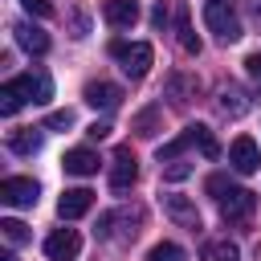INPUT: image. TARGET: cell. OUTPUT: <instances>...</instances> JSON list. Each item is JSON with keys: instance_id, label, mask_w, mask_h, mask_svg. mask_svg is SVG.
Returning a JSON list of instances; mask_svg holds the SVG:
<instances>
[{"instance_id": "6da1fadb", "label": "cell", "mask_w": 261, "mask_h": 261, "mask_svg": "<svg viewBox=\"0 0 261 261\" xmlns=\"http://www.w3.org/2000/svg\"><path fill=\"white\" fill-rule=\"evenodd\" d=\"M204 24L216 33V41L232 45L241 41V20L232 12V0H204Z\"/></svg>"}, {"instance_id": "7a4b0ae2", "label": "cell", "mask_w": 261, "mask_h": 261, "mask_svg": "<svg viewBox=\"0 0 261 261\" xmlns=\"http://www.w3.org/2000/svg\"><path fill=\"white\" fill-rule=\"evenodd\" d=\"M110 53L122 61V73L126 77H147V69H151V61H155V49L147 45V41H114L110 45Z\"/></svg>"}, {"instance_id": "3957f363", "label": "cell", "mask_w": 261, "mask_h": 261, "mask_svg": "<svg viewBox=\"0 0 261 261\" xmlns=\"http://www.w3.org/2000/svg\"><path fill=\"white\" fill-rule=\"evenodd\" d=\"M37 196H41V188H37V179H29V175H8V179L0 184V200H4L8 208H33Z\"/></svg>"}, {"instance_id": "277c9868", "label": "cell", "mask_w": 261, "mask_h": 261, "mask_svg": "<svg viewBox=\"0 0 261 261\" xmlns=\"http://www.w3.org/2000/svg\"><path fill=\"white\" fill-rule=\"evenodd\" d=\"M77 253H82L77 228H53V232L45 237V257H49V261H73Z\"/></svg>"}, {"instance_id": "5b68a950", "label": "cell", "mask_w": 261, "mask_h": 261, "mask_svg": "<svg viewBox=\"0 0 261 261\" xmlns=\"http://www.w3.org/2000/svg\"><path fill=\"white\" fill-rule=\"evenodd\" d=\"M228 163H232L237 175H253V171L261 167V151H257V143H253L249 135H237L232 147H228Z\"/></svg>"}, {"instance_id": "8992f818", "label": "cell", "mask_w": 261, "mask_h": 261, "mask_svg": "<svg viewBox=\"0 0 261 261\" xmlns=\"http://www.w3.org/2000/svg\"><path fill=\"white\" fill-rule=\"evenodd\" d=\"M216 204H220V216H224V220H249V216L257 212V192H249V188H232V192L220 196Z\"/></svg>"}, {"instance_id": "52a82bcc", "label": "cell", "mask_w": 261, "mask_h": 261, "mask_svg": "<svg viewBox=\"0 0 261 261\" xmlns=\"http://www.w3.org/2000/svg\"><path fill=\"white\" fill-rule=\"evenodd\" d=\"M135 179H139V163H135L130 147H118L114 151V163H110V188L114 192H126Z\"/></svg>"}, {"instance_id": "ba28073f", "label": "cell", "mask_w": 261, "mask_h": 261, "mask_svg": "<svg viewBox=\"0 0 261 261\" xmlns=\"http://www.w3.org/2000/svg\"><path fill=\"white\" fill-rule=\"evenodd\" d=\"M94 208V192L90 188H69V192H61V200H57V216L61 220H77V216H86Z\"/></svg>"}, {"instance_id": "9c48e42d", "label": "cell", "mask_w": 261, "mask_h": 261, "mask_svg": "<svg viewBox=\"0 0 261 261\" xmlns=\"http://www.w3.org/2000/svg\"><path fill=\"white\" fill-rule=\"evenodd\" d=\"M163 212L179 224V228H200V212H196V204L188 200V196H179V192H171V196H163Z\"/></svg>"}, {"instance_id": "30bf717a", "label": "cell", "mask_w": 261, "mask_h": 261, "mask_svg": "<svg viewBox=\"0 0 261 261\" xmlns=\"http://www.w3.org/2000/svg\"><path fill=\"white\" fill-rule=\"evenodd\" d=\"M24 102H33V94H29V77L20 73V77H8L4 86H0V114H16Z\"/></svg>"}, {"instance_id": "8fae6325", "label": "cell", "mask_w": 261, "mask_h": 261, "mask_svg": "<svg viewBox=\"0 0 261 261\" xmlns=\"http://www.w3.org/2000/svg\"><path fill=\"white\" fill-rule=\"evenodd\" d=\"M86 102H90L94 110H118V106H122V90H118L114 82H90V86H86Z\"/></svg>"}, {"instance_id": "7c38bea8", "label": "cell", "mask_w": 261, "mask_h": 261, "mask_svg": "<svg viewBox=\"0 0 261 261\" xmlns=\"http://www.w3.org/2000/svg\"><path fill=\"white\" fill-rule=\"evenodd\" d=\"M102 16L114 29H130L139 20V0H102Z\"/></svg>"}, {"instance_id": "4fadbf2b", "label": "cell", "mask_w": 261, "mask_h": 261, "mask_svg": "<svg viewBox=\"0 0 261 261\" xmlns=\"http://www.w3.org/2000/svg\"><path fill=\"white\" fill-rule=\"evenodd\" d=\"M98 163H102V159H98L90 147H73V151H65V159H61V167H65L69 175H94Z\"/></svg>"}, {"instance_id": "5bb4252c", "label": "cell", "mask_w": 261, "mask_h": 261, "mask_svg": "<svg viewBox=\"0 0 261 261\" xmlns=\"http://www.w3.org/2000/svg\"><path fill=\"white\" fill-rule=\"evenodd\" d=\"M12 33H16V45H20V49H29V53H37V57L49 49V33H45V29H37V24H16Z\"/></svg>"}, {"instance_id": "9a60e30c", "label": "cell", "mask_w": 261, "mask_h": 261, "mask_svg": "<svg viewBox=\"0 0 261 261\" xmlns=\"http://www.w3.org/2000/svg\"><path fill=\"white\" fill-rule=\"evenodd\" d=\"M249 106H253V98H249L241 86H224V90H220V114H228V118H241Z\"/></svg>"}, {"instance_id": "2e32d148", "label": "cell", "mask_w": 261, "mask_h": 261, "mask_svg": "<svg viewBox=\"0 0 261 261\" xmlns=\"http://www.w3.org/2000/svg\"><path fill=\"white\" fill-rule=\"evenodd\" d=\"M8 151H16V155H37V151H41V130H33V126L8 130Z\"/></svg>"}, {"instance_id": "e0dca14e", "label": "cell", "mask_w": 261, "mask_h": 261, "mask_svg": "<svg viewBox=\"0 0 261 261\" xmlns=\"http://www.w3.org/2000/svg\"><path fill=\"white\" fill-rule=\"evenodd\" d=\"M184 135H188V143H192V147H200V155H204V159H216V155H220V147H216V139H212V130H208L204 122L184 126Z\"/></svg>"}, {"instance_id": "ac0fdd59", "label": "cell", "mask_w": 261, "mask_h": 261, "mask_svg": "<svg viewBox=\"0 0 261 261\" xmlns=\"http://www.w3.org/2000/svg\"><path fill=\"white\" fill-rule=\"evenodd\" d=\"M130 130H135L139 139H155V135L163 130V114H159V106H147V110L130 122Z\"/></svg>"}, {"instance_id": "d6986e66", "label": "cell", "mask_w": 261, "mask_h": 261, "mask_svg": "<svg viewBox=\"0 0 261 261\" xmlns=\"http://www.w3.org/2000/svg\"><path fill=\"white\" fill-rule=\"evenodd\" d=\"M196 90H200V82L188 77V73H171V77H167V94H171L179 106H184L188 98H196Z\"/></svg>"}, {"instance_id": "ffe728a7", "label": "cell", "mask_w": 261, "mask_h": 261, "mask_svg": "<svg viewBox=\"0 0 261 261\" xmlns=\"http://www.w3.org/2000/svg\"><path fill=\"white\" fill-rule=\"evenodd\" d=\"M24 77H29V94H33V102L45 106V102L53 98V82H49V73H45V69H33V73H24Z\"/></svg>"}, {"instance_id": "44dd1931", "label": "cell", "mask_w": 261, "mask_h": 261, "mask_svg": "<svg viewBox=\"0 0 261 261\" xmlns=\"http://www.w3.org/2000/svg\"><path fill=\"white\" fill-rule=\"evenodd\" d=\"M175 33H179V45H184V53H200V49H204V45H200V37L192 33L188 8H179V16H175Z\"/></svg>"}, {"instance_id": "7402d4cb", "label": "cell", "mask_w": 261, "mask_h": 261, "mask_svg": "<svg viewBox=\"0 0 261 261\" xmlns=\"http://www.w3.org/2000/svg\"><path fill=\"white\" fill-rule=\"evenodd\" d=\"M204 261H241V249L232 241H208L204 245Z\"/></svg>"}, {"instance_id": "603a6c76", "label": "cell", "mask_w": 261, "mask_h": 261, "mask_svg": "<svg viewBox=\"0 0 261 261\" xmlns=\"http://www.w3.org/2000/svg\"><path fill=\"white\" fill-rule=\"evenodd\" d=\"M147 261H184V249L171 245V241H159V245L147 253Z\"/></svg>"}, {"instance_id": "cb8c5ba5", "label": "cell", "mask_w": 261, "mask_h": 261, "mask_svg": "<svg viewBox=\"0 0 261 261\" xmlns=\"http://www.w3.org/2000/svg\"><path fill=\"white\" fill-rule=\"evenodd\" d=\"M0 232L12 241V245H24L33 232H29V224H20V220H0Z\"/></svg>"}, {"instance_id": "d4e9b609", "label": "cell", "mask_w": 261, "mask_h": 261, "mask_svg": "<svg viewBox=\"0 0 261 261\" xmlns=\"http://www.w3.org/2000/svg\"><path fill=\"white\" fill-rule=\"evenodd\" d=\"M192 175V163L188 159H171L167 167H163V179H171V184H179V179H188Z\"/></svg>"}, {"instance_id": "484cf974", "label": "cell", "mask_w": 261, "mask_h": 261, "mask_svg": "<svg viewBox=\"0 0 261 261\" xmlns=\"http://www.w3.org/2000/svg\"><path fill=\"white\" fill-rule=\"evenodd\" d=\"M204 188H208V196H216V200H220V196H228V192H232V179H228L224 171H216V175H208V184H204Z\"/></svg>"}, {"instance_id": "4316f807", "label": "cell", "mask_w": 261, "mask_h": 261, "mask_svg": "<svg viewBox=\"0 0 261 261\" xmlns=\"http://www.w3.org/2000/svg\"><path fill=\"white\" fill-rule=\"evenodd\" d=\"M20 8H24L29 16H37V20H49V16H53V4H49V0H20Z\"/></svg>"}, {"instance_id": "83f0119b", "label": "cell", "mask_w": 261, "mask_h": 261, "mask_svg": "<svg viewBox=\"0 0 261 261\" xmlns=\"http://www.w3.org/2000/svg\"><path fill=\"white\" fill-rule=\"evenodd\" d=\"M45 126H49V130H65V126H73V110H53V114L45 118Z\"/></svg>"}, {"instance_id": "f1b7e54d", "label": "cell", "mask_w": 261, "mask_h": 261, "mask_svg": "<svg viewBox=\"0 0 261 261\" xmlns=\"http://www.w3.org/2000/svg\"><path fill=\"white\" fill-rule=\"evenodd\" d=\"M245 73H249L253 82H261V53H249V57H245Z\"/></svg>"}, {"instance_id": "f546056e", "label": "cell", "mask_w": 261, "mask_h": 261, "mask_svg": "<svg viewBox=\"0 0 261 261\" xmlns=\"http://www.w3.org/2000/svg\"><path fill=\"white\" fill-rule=\"evenodd\" d=\"M151 24H155V29H163V24H167V4H163V0L151 8Z\"/></svg>"}, {"instance_id": "4dcf8cb0", "label": "cell", "mask_w": 261, "mask_h": 261, "mask_svg": "<svg viewBox=\"0 0 261 261\" xmlns=\"http://www.w3.org/2000/svg\"><path fill=\"white\" fill-rule=\"evenodd\" d=\"M86 135H90V139H106V135H110V122H90Z\"/></svg>"}, {"instance_id": "1f68e13d", "label": "cell", "mask_w": 261, "mask_h": 261, "mask_svg": "<svg viewBox=\"0 0 261 261\" xmlns=\"http://www.w3.org/2000/svg\"><path fill=\"white\" fill-rule=\"evenodd\" d=\"M0 261H16V257H12V253H4V257H0Z\"/></svg>"}]
</instances>
